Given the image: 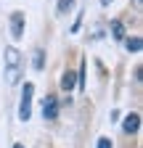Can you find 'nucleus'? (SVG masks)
<instances>
[{
	"mask_svg": "<svg viewBox=\"0 0 143 148\" xmlns=\"http://www.w3.org/2000/svg\"><path fill=\"white\" fill-rule=\"evenodd\" d=\"M32 95H34V85L32 82H24L21 101H19V119L21 122H29V116H32Z\"/></svg>",
	"mask_w": 143,
	"mask_h": 148,
	"instance_id": "nucleus-1",
	"label": "nucleus"
},
{
	"mask_svg": "<svg viewBox=\"0 0 143 148\" xmlns=\"http://www.w3.org/2000/svg\"><path fill=\"white\" fill-rule=\"evenodd\" d=\"M8 29H11V37H13L16 42L24 37V29H27V16H24V11H13V13H11Z\"/></svg>",
	"mask_w": 143,
	"mask_h": 148,
	"instance_id": "nucleus-2",
	"label": "nucleus"
},
{
	"mask_svg": "<svg viewBox=\"0 0 143 148\" xmlns=\"http://www.w3.org/2000/svg\"><path fill=\"white\" fill-rule=\"evenodd\" d=\"M40 111H43V119H48V122L58 119V111H61V103H58V98H56V95H45V98H43V106H40Z\"/></svg>",
	"mask_w": 143,
	"mask_h": 148,
	"instance_id": "nucleus-3",
	"label": "nucleus"
},
{
	"mask_svg": "<svg viewBox=\"0 0 143 148\" xmlns=\"http://www.w3.org/2000/svg\"><path fill=\"white\" fill-rule=\"evenodd\" d=\"M138 130H140V114L130 111V114L124 116V122H122V132H124V135H135Z\"/></svg>",
	"mask_w": 143,
	"mask_h": 148,
	"instance_id": "nucleus-4",
	"label": "nucleus"
},
{
	"mask_svg": "<svg viewBox=\"0 0 143 148\" xmlns=\"http://www.w3.org/2000/svg\"><path fill=\"white\" fill-rule=\"evenodd\" d=\"M3 58H6V66H21V53H19V48H13V45H8L3 50Z\"/></svg>",
	"mask_w": 143,
	"mask_h": 148,
	"instance_id": "nucleus-5",
	"label": "nucleus"
},
{
	"mask_svg": "<svg viewBox=\"0 0 143 148\" xmlns=\"http://www.w3.org/2000/svg\"><path fill=\"white\" fill-rule=\"evenodd\" d=\"M74 85H77V71H64L61 74V90L64 92H72V90H74Z\"/></svg>",
	"mask_w": 143,
	"mask_h": 148,
	"instance_id": "nucleus-6",
	"label": "nucleus"
},
{
	"mask_svg": "<svg viewBox=\"0 0 143 148\" xmlns=\"http://www.w3.org/2000/svg\"><path fill=\"white\" fill-rule=\"evenodd\" d=\"M6 82L8 85H19L21 82V66H6Z\"/></svg>",
	"mask_w": 143,
	"mask_h": 148,
	"instance_id": "nucleus-7",
	"label": "nucleus"
},
{
	"mask_svg": "<svg viewBox=\"0 0 143 148\" xmlns=\"http://www.w3.org/2000/svg\"><path fill=\"white\" fill-rule=\"evenodd\" d=\"M124 48H127V53H140V48H143V40L138 34H133V37H124Z\"/></svg>",
	"mask_w": 143,
	"mask_h": 148,
	"instance_id": "nucleus-8",
	"label": "nucleus"
},
{
	"mask_svg": "<svg viewBox=\"0 0 143 148\" xmlns=\"http://www.w3.org/2000/svg\"><path fill=\"white\" fill-rule=\"evenodd\" d=\"M32 69L34 71H43L45 69V50L43 48H37V50L32 53Z\"/></svg>",
	"mask_w": 143,
	"mask_h": 148,
	"instance_id": "nucleus-9",
	"label": "nucleus"
},
{
	"mask_svg": "<svg viewBox=\"0 0 143 148\" xmlns=\"http://www.w3.org/2000/svg\"><path fill=\"white\" fill-rule=\"evenodd\" d=\"M109 29H111V37H114V40H124V37H127V34H124V24L119 21V18H114V21L109 24Z\"/></svg>",
	"mask_w": 143,
	"mask_h": 148,
	"instance_id": "nucleus-10",
	"label": "nucleus"
},
{
	"mask_svg": "<svg viewBox=\"0 0 143 148\" xmlns=\"http://www.w3.org/2000/svg\"><path fill=\"white\" fill-rule=\"evenodd\" d=\"M74 3H77V0H58V3H56V16L69 13L72 8H74Z\"/></svg>",
	"mask_w": 143,
	"mask_h": 148,
	"instance_id": "nucleus-11",
	"label": "nucleus"
},
{
	"mask_svg": "<svg viewBox=\"0 0 143 148\" xmlns=\"http://www.w3.org/2000/svg\"><path fill=\"white\" fill-rule=\"evenodd\" d=\"M85 71H87V64L82 61L80 64V71H77V85H80V90H85Z\"/></svg>",
	"mask_w": 143,
	"mask_h": 148,
	"instance_id": "nucleus-12",
	"label": "nucleus"
},
{
	"mask_svg": "<svg viewBox=\"0 0 143 148\" xmlns=\"http://www.w3.org/2000/svg\"><path fill=\"white\" fill-rule=\"evenodd\" d=\"M96 148H114V145H111L109 138H98V145H96Z\"/></svg>",
	"mask_w": 143,
	"mask_h": 148,
	"instance_id": "nucleus-13",
	"label": "nucleus"
},
{
	"mask_svg": "<svg viewBox=\"0 0 143 148\" xmlns=\"http://www.w3.org/2000/svg\"><path fill=\"white\" fill-rule=\"evenodd\" d=\"M109 3H114V0H101V5H109Z\"/></svg>",
	"mask_w": 143,
	"mask_h": 148,
	"instance_id": "nucleus-14",
	"label": "nucleus"
},
{
	"mask_svg": "<svg viewBox=\"0 0 143 148\" xmlns=\"http://www.w3.org/2000/svg\"><path fill=\"white\" fill-rule=\"evenodd\" d=\"M13 148H24V145H21V143H16V145H13Z\"/></svg>",
	"mask_w": 143,
	"mask_h": 148,
	"instance_id": "nucleus-15",
	"label": "nucleus"
}]
</instances>
